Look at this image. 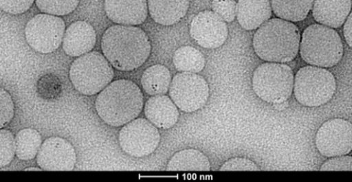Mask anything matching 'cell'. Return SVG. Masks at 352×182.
Listing matches in <instances>:
<instances>
[{
  "label": "cell",
  "mask_w": 352,
  "mask_h": 182,
  "mask_svg": "<svg viewBox=\"0 0 352 182\" xmlns=\"http://www.w3.org/2000/svg\"><path fill=\"white\" fill-rule=\"evenodd\" d=\"M102 49L115 69L131 71L146 62L151 54V45L148 36L141 28L117 25L104 32Z\"/></svg>",
  "instance_id": "cell-1"
},
{
  "label": "cell",
  "mask_w": 352,
  "mask_h": 182,
  "mask_svg": "<svg viewBox=\"0 0 352 182\" xmlns=\"http://www.w3.org/2000/svg\"><path fill=\"white\" fill-rule=\"evenodd\" d=\"M144 98L135 82L118 80L110 82L97 96L95 106L98 115L108 125L122 126L139 116Z\"/></svg>",
  "instance_id": "cell-2"
},
{
  "label": "cell",
  "mask_w": 352,
  "mask_h": 182,
  "mask_svg": "<svg viewBox=\"0 0 352 182\" xmlns=\"http://www.w3.org/2000/svg\"><path fill=\"white\" fill-rule=\"evenodd\" d=\"M252 40L256 55L270 62H289L300 50L301 36L298 27L280 18L269 19L258 28Z\"/></svg>",
  "instance_id": "cell-3"
},
{
  "label": "cell",
  "mask_w": 352,
  "mask_h": 182,
  "mask_svg": "<svg viewBox=\"0 0 352 182\" xmlns=\"http://www.w3.org/2000/svg\"><path fill=\"white\" fill-rule=\"evenodd\" d=\"M302 58L310 65L332 68L342 59V40L333 28L316 24L303 32L300 45Z\"/></svg>",
  "instance_id": "cell-4"
},
{
  "label": "cell",
  "mask_w": 352,
  "mask_h": 182,
  "mask_svg": "<svg viewBox=\"0 0 352 182\" xmlns=\"http://www.w3.org/2000/svg\"><path fill=\"white\" fill-rule=\"evenodd\" d=\"M113 67L98 52L87 53L72 64L69 77L77 91L86 95L100 93L114 78Z\"/></svg>",
  "instance_id": "cell-5"
},
{
  "label": "cell",
  "mask_w": 352,
  "mask_h": 182,
  "mask_svg": "<svg viewBox=\"0 0 352 182\" xmlns=\"http://www.w3.org/2000/svg\"><path fill=\"white\" fill-rule=\"evenodd\" d=\"M293 91L296 100L301 104L316 108L333 99L336 80L334 75L326 69L307 66L297 71Z\"/></svg>",
  "instance_id": "cell-6"
},
{
  "label": "cell",
  "mask_w": 352,
  "mask_h": 182,
  "mask_svg": "<svg viewBox=\"0 0 352 182\" xmlns=\"http://www.w3.org/2000/svg\"><path fill=\"white\" fill-rule=\"evenodd\" d=\"M294 76L292 68L283 63L261 64L253 73L252 89L258 98L270 104L290 99L294 90Z\"/></svg>",
  "instance_id": "cell-7"
},
{
  "label": "cell",
  "mask_w": 352,
  "mask_h": 182,
  "mask_svg": "<svg viewBox=\"0 0 352 182\" xmlns=\"http://www.w3.org/2000/svg\"><path fill=\"white\" fill-rule=\"evenodd\" d=\"M64 21L57 16L41 14L32 18L25 27L30 47L41 54H50L62 44L65 33Z\"/></svg>",
  "instance_id": "cell-8"
},
{
  "label": "cell",
  "mask_w": 352,
  "mask_h": 182,
  "mask_svg": "<svg viewBox=\"0 0 352 182\" xmlns=\"http://www.w3.org/2000/svg\"><path fill=\"white\" fill-rule=\"evenodd\" d=\"M170 95L177 108L192 113L204 106L209 96L208 83L195 73L181 72L172 80Z\"/></svg>",
  "instance_id": "cell-9"
},
{
  "label": "cell",
  "mask_w": 352,
  "mask_h": 182,
  "mask_svg": "<svg viewBox=\"0 0 352 182\" xmlns=\"http://www.w3.org/2000/svg\"><path fill=\"white\" fill-rule=\"evenodd\" d=\"M123 151L131 157H143L151 155L160 145L157 127L148 120L138 119L121 128L118 136Z\"/></svg>",
  "instance_id": "cell-10"
},
{
  "label": "cell",
  "mask_w": 352,
  "mask_h": 182,
  "mask_svg": "<svg viewBox=\"0 0 352 182\" xmlns=\"http://www.w3.org/2000/svg\"><path fill=\"white\" fill-rule=\"evenodd\" d=\"M318 152L326 157L349 155L352 149V125L342 119L326 122L316 137Z\"/></svg>",
  "instance_id": "cell-11"
},
{
  "label": "cell",
  "mask_w": 352,
  "mask_h": 182,
  "mask_svg": "<svg viewBox=\"0 0 352 182\" xmlns=\"http://www.w3.org/2000/svg\"><path fill=\"white\" fill-rule=\"evenodd\" d=\"M190 35L198 45L217 49L226 41L228 28L226 21L212 10H204L192 19Z\"/></svg>",
  "instance_id": "cell-12"
},
{
  "label": "cell",
  "mask_w": 352,
  "mask_h": 182,
  "mask_svg": "<svg viewBox=\"0 0 352 182\" xmlns=\"http://www.w3.org/2000/svg\"><path fill=\"white\" fill-rule=\"evenodd\" d=\"M37 163L43 170L70 171L76 163L73 146L65 139L52 137L42 144Z\"/></svg>",
  "instance_id": "cell-13"
},
{
  "label": "cell",
  "mask_w": 352,
  "mask_h": 182,
  "mask_svg": "<svg viewBox=\"0 0 352 182\" xmlns=\"http://www.w3.org/2000/svg\"><path fill=\"white\" fill-rule=\"evenodd\" d=\"M104 9L108 18L121 25H140L148 14L147 0H104Z\"/></svg>",
  "instance_id": "cell-14"
},
{
  "label": "cell",
  "mask_w": 352,
  "mask_h": 182,
  "mask_svg": "<svg viewBox=\"0 0 352 182\" xmlns=\"http://www.w3.org/2000/svg\"><path fill=\"white\" fill-rule=\"evenodd\" d=\"M96 34L94 27L84 21H77L65 30L63 48L66 55L80 57L94 48Z\"/></svg>",
  "instance_id": "cell-15"
},
{
  "label": "cell",
  "mask_w": 352,
  "mask_h": 182,
  "mask_svg": "<svg viewBox=\"0 0 352 182\" xmlns=\"http://www.w3.org/2000/svg\"><path fill=\"white\" fill-rule=\"evenodd\" d=\"M312 9L318 23L336 29L344 24L351 13V0H314Z\"/></svg>",
  "instance_id": "cell-16"
},
{
  "label": "cell",
  "mask_w": 352,
  "mask_h": 182,
  "mask_svg": "<svg viewBox=\"0 0 352 182\" xmlns=\"http://www.w3.org/2000/svg\"><path fill=\"white\" fill-rule=\"evenodd\" d=\"M144 112L147 120L162 130L173 126L179 117L177 106L165 95H153L146 102Z\"/></svg>",
  "instance_id": "cell-17"
},
{
  "label": "cell",
  "mask_w": 352,
  "mask_h": 182,
  "mask_svg": "<svg viewBox=\"0 0 352 182\" xmlns=\"http://www.w3.org/2000/svg\"><path fill=\"white\" fill-rule=\"evenodd\" d=\"M272 9L270 0H239L236 18L242 28L253 30L270 19Z\"/></svg>",
  "instance_id": "cell-18"
},
{
  "label": "cell",
  "mask_w": 352,
  "mask_h": 182,
  "mask_svg": "<svg viewBox=\"0 0 352 182\" xmlns=\"http://www.w3.org/2000/svg\"><path fill=\"white\" fill-rule=\"evenodd\" d=\"M147 3L151 18L164 26L178 23L190 7V0H147Z\"/></svg>",
  "instance_id": "cell-19"
},
{
  "label": "cell",
  "mask_w": 352,
  "mask_h": 182,
  "mask_svg": "<svg viewBox=\"0 0 352 182\" xmlns=\"http://www.w3.org/2000/svg\"><path fill=\"white\" fill-rule=\"evenodd\" d=\"M314 0H270L272 12L278 18L299 23L309 14Z\"/></svg>",
  "instance_id": "cell-20"
},
{
  "label": "cell",
  "mask_w": 352,
  "mask_h": 182,
  "mask_svg": "<svg viewBox=\"0 0 352 182\" xmlns=\"http://www.w3.org/2000/svg\"><path fill=\"white\" fill-rule=\"evenodd\" d=\"M211 164L208 157L196 149H185L176 153L170 160L168 171H209Z\"/></svg>",
  "instance_id": "cell-21"
},
{
  "label": "cell",
  "mask_w": 352,
  "mask_h": 182,
  "mask_svg": "<svg viewBox=\"0 0 352 182\" xmlns=\"http://www.w3.org/2000/svg\"><path fill=\"white\" fill-rule=\"evenodd\" d=\"M171 82L170 70L162 65H154L148 68L141 78L143 90L150 95L166 94Z\"/></svg>",
  "instance_id": "cell-22"
},
{
  "label": "cell",
  "mask_w": 352,
  "mask_h": 182,
  "mask_svg": "<svg viewBox=\"0 0 352 182\" xmlns=\"http://www.w3.org/2000/svg\"><path fill=\"white\" fill-rule=\"evenodd\" d=\"M174 66L181 72L199 73L205 67L206 58L202 53L192 47H182L173 56Z\"/></svg>",
  "instance_id": "cell-23"
},
{
  "label": "cell",
  "mask_w": 352,
  "mask_h": 182,
  "mask_svg": "<svg viewBox=\"0 0 352 182\" xmlns=\"http://www.w3.org/2000/svg\"><path fill=\"white\" fill-rule=\"evenodd\" d=\"M16 155L21 160L28 161L34 159L42 146L40 133L33 128L21 130L16 136Z\"/></svg>",
  "instance_id": "cell-24"
},
{
  "label": "cell",
  "mask_w": 352,
  "mask_h": 182,
  "mask_svg": "<svg viewBox=\"0 0 352 182\" xmlns=\"http://www.w3.org/2000/svg\"><path fill=\"white\" fill-rule=\"evenodd\" d=\"M80 0H36V6L43 14L57 16L69 15L79 5Z\"/></svg>",
  "instance_id": "cell-25"
},
{
  "label": "cell",
  "mask_w": 352,
  "mask_h": 182,
  "mask_svg": "<svg viewBox=\"0 0 352 182\" xmlns=\"http://www.w3.org/2000/svg\"><path fill=\"white\" fill-rule=\"evenodd\" d=\"M16 151V138L7 130L0 131V168L8 166L14 158Z\"/></svg>",
  "instance_id": "cell-26"
},
{
  "label": "cell",
  "mask_w": 352,
  "mask_h": 182,
  "mask_svg": "<svg viewBox=\"0 0 352 182\" xmlns=\"http://www.w3.org/2000/svg\"><path fill=\"white\" fill-rule=\"evenodd\" d=\"M237 3L235 0H213L212 12L226 23H232L236 17Z\"/></svg>",
  "instance_id": "cell-27"
},
{
  "label": "cell",
  "mask_w": 352,
  "mask_h": 182,
  "mask_svg": "<svg viewBox=\"0 0 352 182\" xmlns=\"http://www.w3.org/2000/svg\"><path fill=\"white\" fill-rule=\"evenodd\" d=\"M14 116V104L10 95L0 89V128L6 126Z\"/></svg>",
  "instance_id": "cell-28"
},
{
  "label": "cell",
  "mask_w": 352,
  "mask_h": 182,
  "mask_svg": "<svg viewBox=\"0 0 352 182\" xmlns=\"http://www.w3.org/2000/svg\"><path fill=\"white\" fill-rule=\"evenodd\" d=\"M220 171H260V168L251 160L245 158H233L228 160Z\"/></svg>",
  "instance_id": "cell-29"
},
{
  "label": "cell",
  "mask_w": 352,
  "mask_h": 182,
  "mask_svg": "<svg viewBox=\"0 0 352 182\" xmlns=\"http://www.w3.org/2000/svg\"><path fill=\"white\" fill-rule=\"evenodd\" d=\"M34 2L35 0H0V8L8 14L18 15L25 13Z\"/></svg>",
  "instance_id": "cell-30"
},
{
  "label": "cell",
  "mask_w": 352,
  "mask_h": 182,
  "mask_svg": "<svg viewBox=\"0 0 352 182\" xmlns=\"http://www.w3.org/2000/svg\"><path fill=\"white\" fill-rule=\"evenodd\" d=\"M322 166L321 171H352V157L342 155L330 157Z\"/></svg>",
  "instance_id": "cell-31"
},
{
  "label": "cell",
  "mask_w": 352,
  "mask_h": 182,
  "mask_svg": "<svg viewBox=\"0 0 352 182\" xmlns=\"http://www.w3.org/2000/svg\"><path fill=\"white\" fill-rule=\"evenodd\" d=\"M352 15L350 13L348 16L344 27V35L345 40L349 47H352L351 29H352Z\"/></svg>",
  "instance_id": "cell-32"
},
{
  "label": "cell",
  "mask_w": 352,
  "mask_h": 182,
  "mask_svg": "<svg viewBox=\"0 0 352 182\" xmlns=\"http://www.w3.org/2000/svg\"><path fill=\"white\" fill-rule=\"evenodd\" d=\"M289 101H285L281 103L274 104V108L278 111H283L288 108L289 106Z\"/></svg>",
  "instance_id": "cell-33"
},
{
  "label": "cell",
  "mask_w": 352,
  "mask_h": 182,
  "mask_svg": "<svg viewBox=\"0 0 352 182\" xmlns=\"http://www.w3.org/2000/svg\"><path fill=\"white\" fill-rule=\"evenodd\" d=\"M25 171H30V170H35V171H41L43 170L41 168H37V167H30L25 169Z\"/></svg>",
  "instance_id": "cell-34"
}]
</instances>
